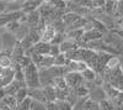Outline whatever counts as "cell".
<instances>
[{"label": "cell", "instance_id": "cell-36", "mask_svg": "<svg viewBox=\"0 0 123 110\" xmlns=\"http://www.w3.org/2000/svg\"><path fill=\"white\" fill-rule=\"evenodd\" d=\"M7 3L6 0H0V14L6 13V7H7Z\"/></svg>", "mask_w": 123, "mask_h": 110}, {"label": "cell", "instance_id": "cell-18", "mask_svg": "<svg viewBox=\"0 0 123 110\" xmlns=\"http://www.w3.org/2000/svg\"><path fill=\"white\" fill-rule=\"evenodd\" d=\"M52 66H54V57L50 56V55H44L37 67L38 68H49Z\"/></svg>", "mask_w": 123, "mask_h": 110}, {"label": "cell", "instance_id": "cell-39", "mask_svg": "<svg viewBox=\"0 0 123 110\" xmlns=\"http://www.w3.org/2000/svg\"><path fill=\"white\" fill-rule=\"evenodd\" d=\"M3 49V42H1V37H0V52H1Z\"/></svg>", "mask_w": 123, "mask_h": 110}, {"label": "cell", "instance_id": "cell-40", "mask_svg": "<svg viewBox=\"0 0 123 110\" xmlns=\"http://www.w3.org/2000/svg\"><path fill=\"white\" fill-rule=\"evenodd\" d=\"M4 30H5L4 27H0V35H1V34H3V31H4Z\"/></svg>", "mask_w": 123, "mask_h": 110}, {"label": "cell", "instance_id": "cell-16", "mask_svg": "<svg viewBox=\"0 0 123 110\" xmlns=\"http://www.w3.org/2000/svg\"><path fill=\"white\" fill-rule=\"evenodd\" d=\"M119 63H121V57L119 55H112L111 58L108 59V62L106 63V69H110V71H113V69L119 68Z\"/></svg>", "mask_w": 123, "mask_h": 110}, {"label": "cell", "instance_id": "cell-7", "mask_svg": "<svg viewBox=\"0 0 123 110\" xmlns=\"http://www.w3.org/2000/svg\"><path fill=\"white\" fill-rule=\"evenodd\" d=\"M57 34V30L54 28V26L52 24H47L44 30L42 31V35H41V41H44V42H49L53 40V37Z\"/></svg>", "mask_w": 123, "mask_h": 110}, {"label": "cell", "instance_id": "cell-14", "mask_svg": "<svg viewBox=\"0 0 123 110\" xmlns=\"http://www.w3.org/2000/svg\"><path fill=\"white\" fill-rule=\"evenodd\" d=\"M59 46H60V51L65 53V52H68V51H71V49L76 48V47H78V42L65 37V38L63 40V42H62Z\"/></svg>", "mask_w": 123, "mask_h": 110}, {"label": "cell", "instance_id": "cell-32", "mask_svg": "<svg viewBox=\"0 0 123 110\" xmlns=\"http://www.w3.org/2000/svg\"><path fill=\"white\" fill-rule=\"evenodd\" d=\"M65 38V32H57L55 36L53 37V40L50 41V43H55V45H60L63 42V40Z\"/></svg>", "mask_w": 123, "mask_h": 110}, {"label": "cell", "instance_id": "cell-21", "mask_svg": "<svg viewBox=\"0 0 123 110\" xmlns=\"http://www.w3.org/2000/svg\"><path fill=\"white\" fill-rule=\"evenodd\" d=\"M81 76L84 77L85 81H94L97 76V72L95 69H92L91 67H86L83 72H81Z\"/></svg>", "mask_w": 123, "mask_h": 110}, {"label": "cell", "instance_id": "cell-3", "mask_svg": "<svg viewBox=\"0 0 123 110\" xmlns=\"http://www.w3.org/2000/svg\"><path fill=\"white\" fill-rule=\"evenodd\" d=\"M65 79H67V84L70 89H75L79 85L84 84V77L81 76L80 72H75V71H69L65 74Z\"/></svg>", "mask_w": 123, "mask_h": 110}, {"label": "cell", "instance_id": "cell-20", "mask_svg": "<svg viewBox=\"0 0 123 110\" xmlns=\"http://www.w3.org/2000/svg\"><path fill=\"white\" fill-rule=\"evenodd\" d=\"M14 96H15V99H16L17 104L21 103L26 96H28V88H27L26 85H21V87L18 88V90L16 92V94H15Z\"/></svg>", "mask_w": 123, "mask_h": 110}, {"label": "cell", "instance_id": "cell-27", "mask_svg": "<svg viewBox=\"0 0 123 110\" xmlns=\"http://www.w3.org/2000/svg\"><path fill=\"white\" fill-rule=\"evenodd\" d=\"M100 109H102V110H112V109H116V106H115V104L112 103L110 99H104V100H101L100 103Z\"/></svg>", "mask_w": 123, "mask_h": 110}, {"label": "cell", "instance_id": "cell-34", "mask_svg": "<svg viewBox=\"0 0 123 110\" xmlns=\"http://www.w3.org/2000/svg\"><path fill=\"white\" fill-rule=\"evenodd\" d=\"M123 16V0H117V7H116V14L115 17H119Z\"/></svg>", "mask_w": 123, "mask_h": 110}, {"label": "cell", "instance_id": "cell-12", "mask_svg": "<svg viewBox=\"0 0 123 110\" xmlns=\"http://www.w3.org/2000/svg\"><path fill=\"white\" fill-rule=\"evenodd\" d=\"M21 85H25V84L20 83L18 81H16V79L14 78L12 81L10 82L7 85H5V87H4L5 94H7V95H15V94H16V92L18 90V88L21 87Z\"/></svg>", "mask_w": 123, "mask_h": 110}, {"label": "cell", "instance_id": "cell-26", "mask_svg": "<svg viewBox=\"0 0 123 110\" xmlns=\"http://www.w3.org/2000/svg\"><path fill=\"white\" fill-rule=\"evenodd\" d=\"M31 103H32V98L28 95L21 103L17 104V110H31Z\"/></svg>", "mask_w": 123, "mask_h": 110}, {"label": "cell", "instance_id": "cell-8", "mask_svg": "<svg viewBox=\"0 0 123 110\" xmlns=\"http://www.w3.org/2000/svg\"><path fill=\"white\" fill-rule=\"evenodd\" d=\"M102 36H104V34L100 32L96 28H90V30H85V32L83 35V41L84 42H90V41H95V40H98V38H102Z\"/></svg>", "mask_w": 123, "mask_h": 110}, {"label": "cell", "instance_id": "cell-19", "mask_svg": "<svg viewBox=\"0 0 123 110\" xmlns=\"http://www.w3.org/2000/svg\"><path fill=\"white\" fill-rule=\"evenodd\" d=\"M116 7H117V1H115V0H106V3L104 5V11L106 14H110V15L115 16Z\"/></svg>", "mask_w": 123, "mask_h": 110}, {"label": "cell", "instance_id": "cell-28", "mask_svg": "<svg viewBox=\"0 0 123 110\" xmlns=\"http://www.w3.org/2000/svg\"><path fill=\"white\" fill-rule=\"evenodd\" d=\"M20 22L18 20H14V21H10V22H7L6 25H5V30H7V31H10V32H12V34H15L16 32V30L18 28V26H20Z\"/></svg>", "mask_w": 123, "mask_h": 110}, {"label": "cell", "instance_id": "cell-42", "mask_svg": "<svg viewBox=\"0 0 123 110\" xmlns=\"http://www.w3.org/2000/svg\"><path fill=\"white\" fill-rule=\"evenodd\" d=\"M115 1H117V0H115Z\"/></svg>", "mask_w": 123, "mask_h": 110}, {"label": "cell", "instance_id": "cell-6", "mask_svg": "<svg viewBox=\"0 0 123 110\" xmlns=\"http://www.w3.org/2000/svg\"><path fill=\"white\" fill-rule=\"evenodd\" d=\"M41 20H42V16H41V13L37 10H33L31 13H27V20L26 24L30 26V28H37V26L39 25Z\"/></svg>", "mask_w": 123, "mask_h": 110}, {"label": "cell", "instance_id": "cell-11", "mask_svg": "<svg viewBox=\"0 0 123 110\" xmlns=\"http://www.w3.org/2000/svg\"><path fill=\"white\" fill-rule=\"evenodd\" d=\"M43 1H44V0H25L22 11L27 14V13L33 11V10H37L41 5H42Z\"/></svg>", "mask_w": 123, "mask_h": 110}, {"label": "cell", "instance_id": "cell-9", "mask_svg": "<svg viewBox=\"0 0 123 110\" xmlns=\"http://www.w3.org/2000/svg\"><path fill=\"white\" fill-rule=\"evenodd\" d=\"M28 95L32 99H36V100L47 103V98H46V94H44V90H43V87L28 88Z\"/></svg>", "mask_w": 123, "mask_h": 110}, {"label": "cell", "instance_id": "cell-17", "mask_svg": "<svg viewBox=\"0 0 123 110\" xmlns=\"http://www.w3.org/2000/svg\"><path fill=\"white\" fill-rule=\"evenodd\" d=\"M24 1H25V0H12V1H9L7 3V7H6V11L11 13V11H20V10H22Z\"/></svg>", "mask_w": 123, "mask_h": 110}, {"label": "cell", "instance_id": "cell-15", "mask_svg": "<svg viewBox=\"0 0 123 110\" xmlns=\"http://www.w3.org/2000/svg\"><path fill=\"white\" fill-rule=\"evenodd\" d=\"M30 32V26L26 24V22H21L18 26V28L16 30V32H15V36L17 38V41H21V40H24L27 34Z\"/></svg>", "mask_w": 123, "mask_h": 110}, {"label": "cell", "instance_id": "cell-31", "mask_svg": "<svg viewBox=\"0 0 123 110\" xmlns=\"http://www.w3.org/2000/svg\"><path fill=\"white\" fill-rule=\"evenodd\" d=\"M57 9H67V0H47Z\"/></svg>", "mask_w": 123, "mask_h": 110}, {"label": "cell", "instance_id": "cell-4", "mask_svg": "<svg viewBox=\"0 0 123 110\" xmlns=\"http://www.w3.org/2000/svg\"><path fill=\"white\" fill-rule=\"evenodd\" d=\"M15 69L12 67H1L0 66V88H4L14 79Z\"/></svg>", "mask_w": 123, "mask_h": 110}, {"label": "cell", "instance_id": "cell-5", "mask_svg": "<svg viewBox=\"0 0 123 110\" xmlns=\"http://www.w3.org/2000/svg\"><path fill=\"white\" fill-rule=\"evenodd\" d=\"M89 96L91 99H94V100L96 102H101V100H104V99H106V92H105V89L102 85H95V87H92L90 90H89Z\"/></svg>", "mask_w": 123, "mask_h": 110}, {"label": "cell", "instance_id": "cell-33", "mask_svg": "<svg viewBox=\"0 0 123 110\" xmlns=\"http://www.w3.org/2000/svg\"><path fill=\"white\" fill-rule=\"evenodd\" d=\"M62 51H60V46L59 45H55V43H50V48H49V53L50 56L55 57L57 55H59Z\"/></svg>", "mask_w": 123, "mask_h": 110}, {"label": "cell", "instance_id": "cell-2", "mask_svg": "<svg viewBox=\"0 0 123 110\" xmlns=\"http://www.w3.org/2000/svg\"><path fill=\"white\" fill-rule=\"evenodd\" d=\"M0 37H1V42H3L1 52L11 56V52H12V49H14L16 42H17V38H16L15 34L7 31V30H4L3 34L0 35Z\"/></svg>", "mask_w": 123, "mask_h": 110}, {"label": "cell", "instance_id": "cell-1", "mask_svg": "<svg viewBox=\"0 0 123 110\" xmlns=\"http://www.w3.org/2000/svg\"><path fill=\"white\" fill-rule=\"evenodd\" d=\"M25 83L27 88H38L42 87L41 85V81H39V68L37 67V64H35L31 61L25 68Z\"/></svg>", "mask_w": 123, "mask_h": 110}, {"label": "cell", "instance_id": "cell-37", "mask_svg": "<svg viewBox=\"0 0 123 110\" xmlns=\"http://www.w3.org/2000/svg\"><path fill=\"white\" fill-rule=\"evenodd\" d=\"M113 31H115L119 37H122V38H123V28H119V27H118V28H115Z\"/></svg>", "mask_w": 123, "mask_h": 110}, {"label": "cell", "instance_id": "cell-23", "mask_svg": "<svg viewBox=\"0 0 123 110\" xmlns=\"http://www.w3.org/2000/svg\"><path fill=\"white\" fill-rule=\"evenodd\" d=\"M98 109H100L98 102H96L94 99H91L90 96H87L86 100H85V104H84V110H98Z\"/></svg>", "mask_w": 123, "mask_h": 110}, {"label": "cell", "instance_id": "cell-10", "mask_svg": "<svg viewBox=\"0 0 123 110\" xmlns=\"http://www.w3.org/2000/svg\"><path fill=\"white\" fill-rule=\"evenodd\" d=\"M85 32V30L83 27H79V28H71V30H68L65 31V37L67 38H70L73 41H76L79 42L81 38H83V35Z\"/></svg>", "mask_w": 123, "mask_h": 110}, {"label": "cell", "instance_id": "cell-35", "mask_svg": "<svg viewBox=\"0 0 123 110\" xmlns=\"http://www.w3.org/2000/svg\"><path fill=\"white\" fill-rule=\"evenodd\" d=\"M46 110H58L57 100H53V102H47V103H46Z\"/></svg>", "mask_w": 123, "mask_h": 110}, {"label": "cell", "instance_id": "cell-13", "mask_svg": "<svg viewBox=\"0 0 123 110\" xmlns=\"http://www.w3.org/2000/svg\"><path fill=\"white\" fill-rule=\"evenodd\" d=\"M67 66L69 68V71H75V72H80V73L83 72L86 67H89L85 61H69V63Z\"/></svg>", "mask_w": 123, "mask_h": 110}, {"label": "cell", "instance_id": "cell-30", "mask_svg": "<svg viewBox=\"0 0 123 110\" xmlns=\"http://www.w3.org/2000/svg\"><path fill=\"white\" fill-rule=\"evenodd\" d=\"M57 105H58V110H71L73 106L67 100H57Z\"/></svg>", "mask_w": 123, "mask_h": 110}, {"label": "cell", "instance_id": "cell-25", "mask_svg": "<svg viewBox=\"0 0 123 110\" xmlns=\"http://www.w3.org/2000/svg\"><path fill=\"white\" fill-rule=\"evenodd\" d=\"M3 99L5 100V103L7 104V106H9L10 110H16V109H17V102H16V99H15L14 95H7V94H5V95L3 96Z\"/></svg>", "mask_w": 123, "mask_h": 110}, {"label": "cell", "instance_id": "cell-29", "mask_svg": "<svg viewBox=\"0 0 123 110\" xmlns=\"http://www.w3.org/2000/svg\"><path fill=\"white\" fill-rule=\"evenodd\" d=\"M31 110H46V103L36 100V99H32V103H31Z\"/></svg>", "mask_w": 123, "mask_h": 110}, {"label": "cell", "instance_id": "cell-24", "mask_svg": "<svg viewBox=\"0 0 123 110\" xmlns=\"http://www.w3.org/2000/svg\"><path fill=\"white\" fill-rule=\"evenodd\" d=\"M70 59L67 58L64 52H60L59 55H57L54 57V66H67L69 63Z\"/></svg>", "mask_w": 123, "mask_h": 110}, {"label": "cell", "instance_id": "cell-38", "mask_svg": "<svg viewBox=\"0 0 123 110\" xmlns=\"http://www.w3.org/2000/svg\"><path fill=\"white\" fill-rule=\"evenodd\" d=\"M119 57H121V63H119V68H121V71L123 72V56H121V55H119Z\"/></svg>", "mask_w": 123, "mask_h": 110}, {"label": "cell", "instance_id": "cell-41", "mask_svg": "<svg viewBox=\"0 0 123 110\" xmlns=\"http://www.w3.org/2000/svg\"><path fill=\"white\" fill-rule=\"evenodd\" d=\"M6 1H12V0H6Z\"/></svg>", "mask_w": 123, "mask_h": 110}, {"label": "cell", "instance_id": "cell-22", "mask_svg": "<svg viewBox=\"0 0 123 110\" xmlns=\"http://www.w3.org/2000/svg\"><path fill=\"white\" fill-rule=\"evenodd\" d=\"M53 85L55 88H60V89H67L69 88L68 84H67V79H65V76H58L53 79Z\"/></svg>", "mask_w": 123, "mask_h": 110}]
</instances>
